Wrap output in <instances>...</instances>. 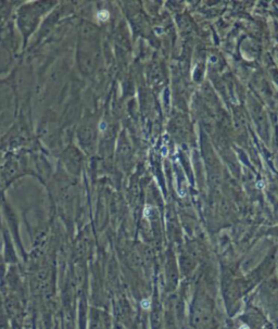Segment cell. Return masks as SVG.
<instances>
[{"label":"cell","instance_id":"6da1fadb","mask_svg":"<svg viewBox=\"0 0 278 329\" xmlns=\"http://www.w3.org/2000/svg\"><path fill=\"white\" fill-rule=\"evenodd\" d=\"M140 305L144 310H149L150 308V300L149 299H145L140 302Z\"/></svg>","mask_w":278,"mask_h":329},{"label":"cell","instance_id":"3957f363","mask_svg":"<svg viewBox=\"0 0 278 329\" xmlns=\"http://www.w3.org/2000/svg\"><path fill=\"white\" fill-rule=\"evenodd\" d=\"M239 329H250L249 326L248 325H246V324H243V325H241L240 327H239Z\"/></svg>","mask_w":278,"mask_h":329},{"label":"cell","instance_id":"7a4b0ae2","mask_svg":"<svg viewBox=\"0 0 278 329\" xmlns=\"http://www.w3.org/2000/svg\"><path fill=\"white\" fill-rule=\"evenodd\" d=\"M98 17L99 19H101V20H103V21H105V20H108V17H109V13L107 11H102L100 12L98 14Z\"/></svg>","mask_w":278,"mask_h":329}]
</instances>
